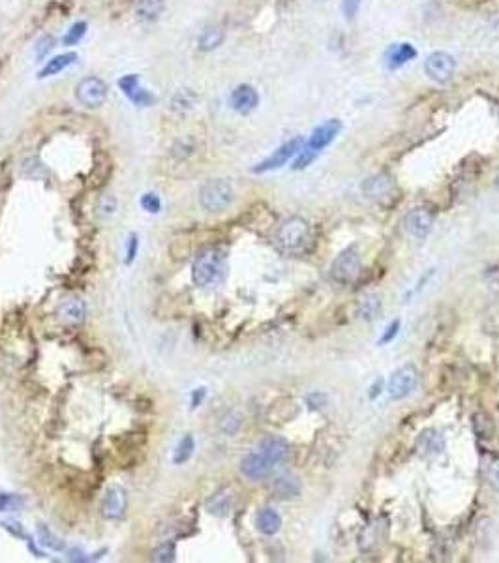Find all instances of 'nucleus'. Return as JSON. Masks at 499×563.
I'll return each mask as SVG.
<instances>
[{"instance_id":"obj_1","label":"nucleus","mask_w":499,"mask_h":563,"mask_svg":"<svg viewBox=\"0 0 499 563\" xmlns=\"http://www.w3.org/2000/svg\"><path fill=\"white\" fill-rule=\"evenodd\" d=\"M227 274V254L222 248L207 247L192 263V280L199 288H216Z\"/></svg>"},{"instance_id":"obj_2","label":"nucleus","mask_w":499,"mask_h":563,"mask_svg":"<svg viewBox=\"0 0 499 563\" xmlns=\"http://www.w3.org/2000/svg\"><path fill=\"white\" fill-rule=\"evenodd\" d=\"M312 227L301 216H291V218L285 220L284 224L276 230V248L284 251V254H289V256L306 254L312 248Z\"/></svg>"},{"instance_id":"obj_3","label":"nucleus","mask_w":499,"mask_h":563,"mask_svg":"<svg viewBox=\"0 0 499 563\" xmlns=\"http://www.w3.org/2000/svg\"><path fill=\"white\" fill-rule=\"evenodd\" d=\"M233 188L224 179H214V181L205 182L199 190V203L205 211L209 213H222L233 203Z\"/></svg>"},{"instance_id":"obj_4","label":"nucleus","mask_w":499,"mask_h":563,"mask_svg":"<svg viewBox=\"0 0 499 563\" xmlns=\"http://www.w3.org/2000/svg\"><path fill=\"white\" fill-rule=\"evenodd\" d=\"M361 268V251L356 247H349L332 261V265H330V278L335 280L336 284L349 285L359 278Z\"/></svg>"},{"instance_id":"obj_5","label":"nucleus","mask_w":499,"mask_h":563,"mask_svg":"<svg viewBox=\"0 0 499 563\" xmlns=\"http://www.w3.org/2000/svg\"><path fill=\"white\" fill-rule=\"evenodd\" d=\"M76 98L88 109H98L107 100V85L100 77H85L76 87Z\"/></svg>"},{"instance_id":"obj_6","label":"nucleus","mask_w":499,"mask_h":563,"mask_svg":"<svg viewBox=\"0 0 499 563\" xmlns=\"http://www.w3.org/2000/svg\"><path fill=\"white\" fill-rule=\"evenodd\" d=\"M304 145H306V143H304L302 137H293V139H289L287 143H284L280 148H276L269 158H265L263 162L255 165L252 171L253 173H267V171L280 170L282 165H285L291 158H295L296 154L301 153Z\"/></svg>"},{"instance_id":"obj_7","label":"nucleus","mask_w":499,"mask_h":563,"mask_svg":"<svg viewBox=\"0 0 499 563\" xmlns=\"http://www.w3.org/2000/svg\"><path fill=\"white\" fill-rule=\"evenodd\" d=\"M419 383V372L413 365H406L396 370L389 379L387 391L392 400H404L415 391Z\"/></svg>"},{"instance_id":"obj_8","label":"nucleus","mask_w":499,"mask_h":563,"mask_svg":"<svg viewBox=\"0 0 499 563\" xmlns=\"http://www.w3.org/2000/svg\"><path fill=\"white\" fill-rule=\"evenodd\" d=\"M278 466L267 456L265 453H261L259 449H255L253 453H248L244 458L241 460V473L250 481H263L267 477L276 470Z\"/></svg>"},{"instance_id":"obj_9","label":"nucleus","mask_w":499,"mask_h":563,"mask_svg":"<svg viewBox=\"0 0 499 563\" xmlns=\"http://www.w3.org/2000/svg\"><path fill=\"white\" fill-rule=\"evenodd\" d=\"M456 61L455 57L445 53V51H435L432 55H428L424 61V71L426 76L435 83H447L450 77L455 76Z\"/></svg>"},{"instance_id":"obj_10","label":"nucleus","mask_w":499,"mask_h":563,"mask_svg":"<svg viewBox=\"0 0 499 563\" xmlns=\"http://www.w3.org/2000/svg\"><path fill=\"white\" fill-rule=\"evenodd\" d=\"M111 175H113V160L109 158V154L105 150L94 153L92 170L87 177L88 190H102L109 182Z\"/></svg>"},{"instance_id":"obj_11","label":"nucleus","mask_w":499,"mask_h":563,"mask_svg":"<svg viewBox=\"0 0 499 563\" xmlns=\"http://www.w3.org/2000/svg\"><path fill=\"white\" fill-rule=\"evenodd\" d=\"M340 130H342V122L338 121V119L325 121L323 124H319L318 128L312 131V136H310V139H308L304 147L319 154L323 148H327L330 143L335 141L336 136L340 134Z\"/></svg>"},{"instance_id":"obj_12","label":"nucleus","mask_w":499,"mask_h":563,"mask_svg":"<svg viewBox=\"0 0 499 563\" xmlns=\"http://www.w3.org/2000/svg\"><path fill=\"white\" fill-rule=\"evenodd\" d=\"M128 507L126 490L122 487H109L102 499V514L109 520H119L124 516Z\"/></svg>"},{"instance_id":"obj_13","label":"nucleus","mask_w":499,"mask_h":563,"mask_svg":"<svg viewBox=\"0 0 499 563\" xmlns=\"http://www.w3.org/2000/svg\"><path fill=\"white\" fill-rule=\"evenodd\" d=\"M433 225V214L428 208H413L411 213L406 216V230L407 233L415 239H426L428 233L432 231Z\"/></svg>"},{"instance_id":"obj_14","label":"nucleus","mask_w":499,"mask_h":563,"mask_svg":"<svg viewBox=\"0 0 499 563\" xmlns=\"http://www.w3.org/2000/svg\"><path fill=\"white\" fill-rule=\"evenodd\" d=\"M231 107L241 113V115H250L259 105V94L258 90L250 85H239V87L231 93L229 98Z\"/></svg>"},{"instance_id":"obj_15","label":"nucleus","mask_w":499,"mask_h":563,"mask_svg":"<svg viewBox=\"0 0 499 563\" xmlns=\"http://www.w3.org/2000/svg\"><path fill=\"white\" fill-rule=\"evenodd\" d=\"M362 191L373 201L383 203L385 199H390L392 194H395V182L387 175H373L364 181Z\"/></svg>"},{"instance_id":"obj_16","label":"nucleus","mask_w":499,"mask_h":563,"mask_svg":"<svg viewBox=\"0 0 499 563\" xmlns=\"http://www.w3.org/2000/svg\"><path fill=\"white\" fill-rule=\"evenodd\" d=\"M258 449L261 453L267 454L276 466L287 462L291 454V445L284 438H280V436H267L263 441L259 443Z\"/></svg>"},{"instance_id":"obj_17","label":"nucleus","mask_w":499,"mask_h":563,"mask_svg":"<svg viewBox=\"0 0 499 563\" xmlns=\"http://www.w3.org/2000/svg\"><path fill=\"white\" fill-rule=\"evenodd\" d=\"M164 8H165L164 0H136V2H133L136 17L143 23L158 21L160 16L164 13Z\"/></svg>"},{"instance_id":"obj_18","label":"nucleus","mask_w":499,"mask_h":563,"mask_svg":"<svg viewBox=\"0 0 499 563\" xmlns=\"http://www.w3.org/2000/svg\"><path fill=\"white\" fill-rule=\"evenodd\" d=\"M272 494L280 499H293L301 494V481L295 475H280L272 481Z\"/></svg>"},{"instance_id":"obj_19","label":"nucleus","mask_w":499,"mask_h":563,"mask_svg":"<svg viewBox=\"0 0 499 563\" xmlns=\"http://www.w3.org/2000/svg\"><path fill=\"white\" fill-rule=\"evenodd\" d=\"M415 57H417V49L411 44H395L387 51L385 61H387V66L390 70H396V68H400L411 59H415Z\"/></svg>"},{"instance_id":"obj_20","label":"nucleus","mask_w":499,"mask_h":563,"mask_svg":"<svg viewBox=\"0 0 499 563\" xmlns=\"http://www.w3.org/2000/svg\"><path fill=\"white\" fill-rule=\"evenodd\" d=\"M255 526L263 535H276L282 528V516L276 513L275 509L265 507L255 516Z\"/></svg>"},{"instance_id":"obj_21","label":"nucleus","mask_w":499,"mask_h":563,"mask_svg":"<svg viewBox=\"0 0 499 563\" xmlns=\"http://www.w3.org/2000/svg\"><path fill=\"white\" fill-rule=\"evenodd\" d=\"M85 302L79 301V299H70V301L62 302L59 307V316L61 319H64L70 325H79V323L85 321Z\"/></svg>"},{"instance_id":"obj_22","label":"nucleus","mask_w":499,"mask_h":563,"mask_svg":"<svg viewBox=\"0 0 499 563\" xmlns=\"http://www.w3.org/2000/svg\"><path fill=\"white\" fill-rule=\"evenodd\" d=\"M77 59L76 53H64V55H59V57H53L51 61H47V64L42 68V70L38 71V77L40 79H44V77H51V76H59L61 71H64L70 64H73Z\"/></svg>"},{"instance_id":"obj_23","label":"nucleus","mask_w":499,"mask_h":563,"mask_svg":"<svg viewBox=\"0 0 499 563\" xmlns=\"http://www.w3.org/2000/svg\"><path fill=\"white\" fill-rule=\"evenodd\" d=\"M224 40H225L224 28H222V27H209V28H205L203 32H201V36H199L198 47H199V51H203V53H209V51H214L216 47H220Z\"/></svg>"},{"instance_id":"obj_24","label":"nucleus","mask_w":499,"mask_h":563,"mask_svg":"<svg viewBox=\"0 0 499 563\" xmlns=\"http://www.w3.org/2000/svg\"><path fill=\"white\" fill-rule=\"evenodd\" d=\"M231 507H233V496L229 490H220L207 502V509L214 516H227L231 513Z\"/></svg>"},{"instance_id":"obj_25","label":"nucleus","mask_w":499,"mask_h":563,"mask_svg":"<svg viewBox=\"0 0 499 563\" xmlns=\"http://www.w3.org/2000/svg\"><path fill=\"white\" fill-rule=\"evenodd\" d=\"M198 105V94L190 90V88H181L173 94L171 98V109L176 111V113H186V111H192L193 107Z\"/></svg>"},{"instance_id":"obj_26","label":"nucleus","mask_w":499,"mask_h":563,"mask_svg":"<svg viewBox=\"0 0 499 563\" xmlns=\"http://www.w3.org/2000/svg\"><path fill=\"white\" fill-rule=\"evenodd\" d=\"M359 314L364 319H375L381 314V297L373 295V293L362 297L359 302Z\"/></svg>"},{"instance_id":"obj_27","label":"nucleus","mask_w":499,"mask_h":563,"mask_svg":"<svg viewBox=\"0 0 499 563\" xmlns=\"http://www.w3.org/2000/svg\"><path fill=\"white\" fill-rule=\"evenodd\" d=\"M193 451H196V439L192 436H184L181 439V443L176 445L175 454H173V462L179 466L186 464L188 460L193 456Z\"/></svg>"},{"instance_id":"obj_28","label":"nucleus","mask_w":499,"mask_h":563,"mask_svg":"<svg viewBox=\"0 0 499 563\" xmlns=\"http://www.w3.org/2000/svg\"><path fill=\"white\" fill-rule=\"evenodd\" d=\"M473 430L479 438L490 439L494 434V422L486 413H475L473 415Z\"/></svg>"},{"instance_id":"obj_29","label":"nucleus","mask_w":499,"mask_h":563,"mask_svg":"<svg viewBox=\"0 0 499 563\" xmlns=\"http://www.w3.org/2000/svg\"><path fill=\"white\" fill-rule=\"evenodd\" d=\"M25 505V499L19 494H8L0 492V513H11V511H19Z\"/></svg>"},{"instance_id":"obj_30","label":"nucleus","mask_w":499,"mask_h":563,"mask_svg":"<svg viewBox=\"0 0 499 563\" xmlns=\"http://www.w3.org/2000/svg\"><path fill=\"white\" fill-rule=\"evenodd\" d=\"M175 543L167 541L164 545H160L156 550L152 552V562H160V563H171L175 562Z\"/></svg>"},{"instance_id":"obj_31","label":"nucleus","mask_w":499,"mask_h":563,"mask_svg":"<svg viewBox=\"0 0 499 563\" xmlns=\"http://www.w3.org/2000/svg\"><path fill=\"white\" fill-rule=\"evenodd\" d=\"M38 533H40V539H42V545H45V547L53 548V550H64V543L59 539V537L53 533V531L47 528V526H40L38 528Z\"/></svg>"},{"instance_id":"obj_32","label":"nucleus","mask_w":499,"mask_h":563,"mask_svg":"<svg viewBox=\"0 0 499 563\" xmlns=\"http://www.w3.org/2000/svg\"><path fill=\"white\" fill-rule=\"evenodd\" d=\"M128 98L132 100L133 104L136 105H141V107H147V105H152L156 104V96L154 94H150L148 90H143L141 87H136L130 94H126Z\"/></svg>"},{"instance_id":"obj_33","label":"nucleus","mask_w":499,"mask_h":563,"mask_svg":"<svg viewBox=\"0 0 499 563\" xmlns=\"http://www.w3.org/2000/svg\"><path fill=\"white\" fill-rule=\"evenodd\" d=\"M85 32H87V23H83V21L76 23V25H73V27H71L70 30H68L66 36L62 38V44H64V45H76L77 42H79V40H81L83 36H85Z\"/></svg>"},{"instance_id":"obj_34","label":"nucleus","mask_w":499,"mask_h":563,"mask_svg":"<svg viewBox=\"0 0 499 563\" xmlns=\"http://www.w3.org/2000/svg\"><path fill=\"white\" fill-rule=\"evenodd\" d=\"M315 158H318V153H313V150H310V148H306V147H302L301 153L296 154V160H295V164H293V170L295 171L304 170V167H308V165L312 164Z\"/></svg>"},{"instance_id":"obj_35","label":"nucleus","mask_w":499,"mask_h":563,"mask_svg":"<svg viewBox=\"0 0 499 563\" xmlns=\"http://www.w3.org/2000/svg\"><path fill=\"white\" fill-rule=\"evenodd\" d=\"M141 207L147 211V213H152V214H158L160 208H162V201H160V197L154 194V191H148V194H145V196L141 197Z\"/></svg>"},{"instance_id":"obj_36","label":"nucleus","mask_w":499,"mask_h":563,"mask_svg":"<svg viewBox=\"0 0 499 563\" xmlns=\"http://www.w3.org/2000/svg\"><path fill=\"white\" fill-rule=\"evenodd\" d=\"M486 479H488L490 487L494 488L495 492H499V456L492 458L488 462L486 468Z\"/></svg>"},{"instance_id":"obj_37","label":"nucleus","mask_w":499,"mask_h":563,"mask_svg":"<svg viewBox=\"0 0 499 563\" xmlns=\"http://www.w3.org/2000/svg\"><path fill=\"white\" fill-rule=\"evenodd\" d=\"M327 402H329V398L323 393H310L306 396V404L310 410H321L327 405Z\"/></svg>"},{"instance_id":"obj_38","label":"nucleus","mask_w":499,"mask_h":563,"mask_svg":"<svg viewBox=\"0 0 499 563\" xmlns=\"http://www.w3.org/2000/svg\"><path fill=\"white\" fill-rule=\"evenodd\" d=\"M53 47H55V40H53V36H44V38L38 42L36 55H38V59H44V57L47 55V53H49Z\"/></svg>"},{"instance_id":"obj_39","label":"nucleus","mask_w":499,"mask_h":563,"mask_svg":"<svg viewBox=\"0 0 499 563\" xmlns=\"http://www.w3.org/2000/svg\"><path fill=\"white\" fill-rule=\"evenodd\" d=\"M398 331H400V319H396V321H392L389 327L385 328V334L379 340V344H389V342H392L396 338Z\"/></svg>"},{"instance_id":"obj_40","label":"nucleus","mask_w":499,"mask_h":563,"mask_svg":"<svg viewBox=\"0 0 499 563\" xmlns=\"http://www.w3.org/2000/svg\"><path fill=\"white\" fill-rule=\"evenodd\" d=\"M139 85V77L138 76H124L119 81V87L122 88V93L124 94H130L133 90V88L138 87Z\"/></svg>"},{"instance_id":"obj_41","label":"nucleus","mask_w":499,"mask_h":563,"mask_svg":"<svg viewBox=\"0 0 499 563\" xmlns=\"http://www.w3.org/2000/svg\"><path fill=\"white\" fill-rule=\"evenodd\" d=\"M138 235H130V241H128V250H126V263L130 265V263L136 259V256H138Z\"/></svg>"},{"instance_id":"obj_42","label":"nucleus","mask_w":499,"mask_h":563,"mask_svg":"<svg viewBox=\"0 0 499 563\" xmlns=\"http://www.w3.org/2000/svg\"><path fill=\"white\" fill-rule=\"evenodd\" d=\"M361 6V0H344V11H346L347 19H353Z\"/></svg>"},{"instance_id":"obj_43","label":"nucleus","mask_w":499,"mask_h":563,"mask_svg":"<svg viewBox=\"0 0 499 563\" xmlns=\"http://www.w3.org/2000/svg\"><path fill=\"white\" fill-rule=\"evenodd\" d=\"M205 398V389H196L192 393V408H198Z\"/></svg>"},{"instance_id":"obj_44","label":"nucleus","mask_w":499,"mask_h":563,"mask_svg":"<svg viewBox=\"0 0 499 563\" xmlns=\"http://www.w3.org/2000/svg\"><path fill=\"white\" fill-rule=\"evenodd\" d=\"M381 393V379H378V381L373 383V387H372V393H370V398H375V396H378V394Z\"/></svg>"},{"instance_id":"obj_45","label":"nucleus","mask_w":499,"mask_h":563,"mask_svg":"<svg viewBox=\"0 0 499 563\" xmlns=\"http://www.w3.org/2000/svg\"><path fill=\"white\" fill-rule=\"evenodd\" d=\"M495 186L499 188V173H498V177H495Z\"/></svg>"},{"instance_id":"obj_46","label":"nucleus","mask_w":499,"mask_h":563,"mask_svg":"<svg viewBox=\"0 0 499 563\" xmlns=\"http://www.w3.org/2000/svg\"><path fill=\"white\" fill-rule=\"evenodd\" d=\"M0 70H2V61H0Z\"/></svg>"}]
</instances>
